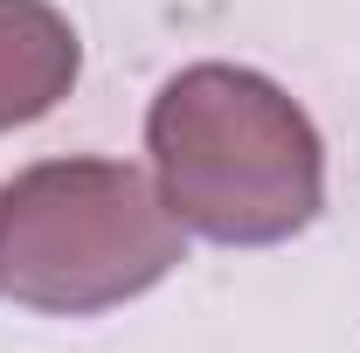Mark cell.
<instances>
[{"label": "cell", "mask_w": 360, "mask_h": 353, "mask_svg": "<svg viewBox=\"0 0 360 353\" xmlns=\"http://www.w3.org/2000/svg\"><path fill=\"white\" fill-rule=\"evenodd\" d=\"M160 201L180 229L264 250L298 229H312L326 208V153L312 118L284 90L236 70V63H194L153 97L146 118Z\"/></svg>", "instance_id": "cell-1"}, {"label": "cell", "mask_w": 360, "mask_h": 353, "mask_svg": "<svg viewBox=\"0 0 360 353\" xmlns=\"http://www.w3.org/2000/svg\"><path fill=\"white\" fill-rule=\"evenodd\" d=\"M174 264L180 222L125 160H42L0 187V298L28 312H111Z\"/></svg>", "instance_id": "cell-2"}, {"label": "cell", "mask_w": 360, "mask_h": 353, "mask_svg": "<svg viewBox=\"0 0 360 353\" xmlns=\"http://www.w3.org/2000/svg\"><path fill=\"white\" fill-rule=\"evenodd\" d=\"M77 84V28L49 0H0V132L56 111Z\"/></svg>", "instance_id": "cell-3"}]
</instances>
